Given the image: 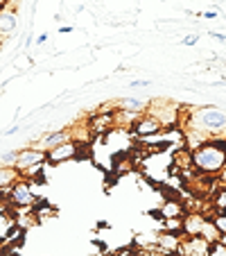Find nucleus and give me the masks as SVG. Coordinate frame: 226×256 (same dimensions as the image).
<instances>
[{"instance_id": "1", "label": "nucleus", "mask_w": 226, "mask_h": 256, "mask_svg": "<svg viewBox=\"0 0 226 256\" xmlns=\"http://www.w3.org/2000/svg\"><path fill=\"white\" fill-rule=\"evenodd\" d=\"M183 130H195L204 134L208 140L211 138H224L226 136V112L222 106L206 104L195 106L193 112H188V120Z\"/></svg>"}, {"instance_id": "2", "label": "nucleus", "mask_w": 226, "mask_h": 256, "mask_svg": "<svg viewBox=\"0 0 226 256\" xmlns=\"http://www.w3.org/2000/svg\"><path fill=\"white\" fill-rule=\"evenodd\" d=\"M190 156H193L195 172L217 177L226 168V136L224 138H211L197 145L195 150H190Z\"/></svg>"}, {"instance_id": "3", "label": "nucleus", "mask_w": 226, "mask_h": 256, "mask_svg": "<svg viewBox=\"0 0 226 256\" xmlns=\"http://www.w3.org/2000/svg\"><path fill=\"white\" fill-rule=\"evenodd\" d=\"M14 168L18 170L23 179H34L45 168V150H41V148H20Z\"/></svg>"}, {"instance_id": "4", "label": "nucleus", "mask_w": 226, "mask_h": 256, "mask_svg": "<svg viewBox=\"0 0 226 256\" xmlns=\"http://www.w3.org/2000/svg\"><path fill=\"white\" fill-rule=\"evenodd\" d=\"M7 204L18 211H25V208H32L36 204V195H34L32 182L29 179L20 177L9 190H7Z\"/></svg>"}, {"instance_id": "5", "label": "nucleus", "mask_w": 226, "mask_h": 256, "mask_svg": "<svg viewBox=\"0 0 226 256\" xmlns=\"http://www.w3.org/2000/svg\"><path fill=\"white\" fill-rule=\"evenodd\" d=\"M82 148H86L84 143H77V140H68V143H61L52 150H45V164L48 166H61L66 161L79 159V152Z\"/></svg>"}, {"instance_id": "6", "label": "nucleus", "mask_w": 226, "mask_h": 256, "mask_svg": "<svg viewBox=\"0 0 226 256\" xmlns=\"http://www.w3.org/2000/svg\"><path fill=\"white\" fill-rule=\"evenodd\" d=\"M163 125H161L156 118H152L149 114H140L134 122H131V134L140 140H147V138H154V136L161 134Z\"/></svg>"}, {"instance_id": "7", "label": "nucleus", "mask_w": 226, "mask_h": 256, "mask_svg": "<svg viewBox=\"0 0 226 256\" xmlns=\"http://www.w3.org/2000/svg\"><path fill=\"white\" fill-rule=\"evenodd\" d=\"M211 254V242L202 236H183L181 245L177 250V256H208Z\"/></svg>"}, {"instance_id": "8", "label": "nucleus", "mask_w": 226, "mask_h": 256, "mask_svg": "<svg viewBox=\"0 0 226 256\" xmlns=\"http://www.w3.org/2000/svg\"><path fill=\"white\" fill-rule=\"evenodd\" d=\"M206 218L208 216H204V213H199V211H188L186 216L181 218L183 236H199V229H202V224H204Z\"/></svg>"}, {"instance_id": "9", "label": "nucleus", "mask_w": 226, "mask_h": 256, "mask_svg": "<svg viewBox=\"0 0 226 256\" xmlns=\"http://www.w3.org/2000/svg\"><path fill=\"white\" fill-rule=\"evenodd\" d=\"M68 140H72V130H50L48 134L41 138V150H52V148H57V145L61 143H68Z\"/></svg>"}, {"instance_id": "10", "label": "nucleus", "mask_w": 226, "mask_h": 256, "mask_svg": "<svg viewBox=\"0 0 226 256\" xmlns=\"http://www.w3.org/2000/svg\"><path fill=\"white\" fill-rule=\"evenodd\" d=\"M18 25V16H16V7H7V10H0V36L5 39Z\"/></svg>"}, {"instance_id": "11", "label": "nucleus", "mask_w": 226, "mask_h": 256, "mask_svg": "<svg viewBox=\"0 0 226 256\" xmlns=\"http://www.w3.org/2000/svg\"><path fill=\"white\" fill-rule=\"evenodd\" d=\"M181 234H172V232H163L156 238V247L163 250V254H177L179 245H181Z\"/></svg>"}, {"instance_id": "12", "label": "nucleus", "mask_w": 226, "mask_h": 256, "mask_svg": "<svg viewBox=\"0 0 226 256\" xmlns=\"http://www.w3.org/2000/svg\"><path fill=\"white\" fill-rule=\"evenodd\" d=\"M20 179V172L11 166H0V190H9Z\"/></svg>"}, {"instance_id": "13", "label": "nucleus", "mask_w": 226, "mask_h": 256, "mask_svg": "<svg viewBox=\"0 0 226 256\" xmlns=\"http://www.w3.org/2000/svg\"><path fill=\"white\" fill-rule=\"evenodd\" d=\"M186 206H183V202H174V200H170V202H163V206H161V216H163V220H168V218H183L186 216Z\"/></svg>"}, {"instance_id": "14", "label": "nucleus", "mask_w": 226, "mask_h": 256, "mask_svg": "<svg viewBox=\"0 0 226 256\" xmlns=\"http://www.w3.org/2000/svg\"><path fill=\"white\" fill-rule=\"evenodd\" d=\"M118 109L140 116V114H143V109H147V102H145V100H136V98H125V100H120Z\"/></svg>"}, {"instance_id": "15", "label": "nucleus", "mask_w": 226, "mask_h": 256, "mask_svg": "<svg viewBox=\"0 0 226 256\" xmlns=\"http://www.w3.org/2000/svg\"><path fill=\"white\" fill-rule=\"evenodd\" d=\"M199 236L204 238V240H208L213 245V242H217L220 240V236L222 234L217 232V227H215V222H213L211 218H206V220H204V224H202V229H199Z\"/></svg>"}, {"instance_id": "16", "label": "nucleus", "mask_w": 226, "mask_h": 256, "mask_svg": "<svg viewBox=\"0 0 226 256\" xmlns=\"http://www.w3.org/2000/svg\"><path fill=\"white\" fill-rule=\"evenodd\" d=\"M213 208L226 211V186H217V190L213 193Z\"/></svg>"}, {"instance_id": "17", "label": "nucleus", "mask_w": 226, "mask_h": 256, "mask_svg": "<svg viewBox=\"0 0 226 256\" xmlns=\"http://www.w3.org/2000/svg\"><path fill=\"white\" fill-rule=\"evenodd\" d=\"M211 220L215 222L217 232H220V234H226V211H217L215 216H211Z\"/></svg>"}, {"instance_id": "18", "label": "nucleus", "mask_w": 226, "mask_h": 256, "mask_svg": "<svg viewBox=\"0 0 226 256\" xmlns=\"http://www.w3.org/2000/svg\"><path fill=\"white\" fill-rule=\"evenodd\" d=\"M16 159H18V148L11 152H5V154H0V166H11V168H14Z\"/></svg>"}, {"instance_id": "19", "label": "nucleus", "mask_w": 226, "mask_h": 256, "mask_svg": "<svg viewBox=\"0 0 226 256\" xmlns=\"http://www.w3.org/2000/svg\"><path fill=\"white\" fill-rule=\"evenodd\" d=\"M208 256H226V245H222L220 240L213 242V245H211V254H208Z\"/></svg>"}, {"instance_id": "20", "label": "nucleus", "mask_w": 226, "mask_h": 256, "mask_svg": "<svg viewBox=\"0 0 226 256\" xmlns=\"http://www.w3.org/2000/svg\"><path fill=\"white\" fill-rule=\"evenodd\" d=\"M197 41H199L197 34H188L186 39H183V46H197Z\"/></svg>"}, {"instance_id": "21", "label": "nucleus", "mask_w": 226, "mask_h": 256, "mask_svg": "<svg viewBox=\"0 0 226 256\" xmlns=\"http://www.w3.org/2000/svg\"><path fill=\"white\" fill-rule=\"evenodd\" d=\"M131 88H143V86H149V80H134V82L129 84Z\"/></svg>"}, {"instance_id": "22", "label": "nucleus", "mask_w": 226, "mask_h": 256, "mask_svg": "<svg viewBox=\"0 0 226 256\" xmlns=\"http://www.w3.org/2000/svg\"><path fill=\"white\" fill-rule=\"evenodd\" d=\"M48 39H50V36H48V34L43 32V34H39V36H36V39H34V41H36V46H43V44H45V41H48Z\"/></svg>"}, {"instance_id": "23", "label": "nucleus", "mask_w": 226, "mask_h": 256, "mask_svg": "<svg viewBox=\"0 0 226 256\" xmlns=\"http://www.w3.org/2000/svg\"><path fill=\"white\" fill-rule=\"evenodd\" d=\"M211 36H213V39H217V41H222V44H226V34H222V32H211Z\"/></svg>"}, {"instance_id": "24", "label": "nucleus", "mask_w": 226, "mask_h": 256, "mask_svg": "<svg viewBox=\"0 0 226 256\" xmlns=\"http://www.w3.org/2000/svg\"><path fill=\"white\" fill-rule=\"evenodd\" d=\"M217 182H220V186H226V168L217 174Z\"/></svg>"}, {"instance_id": "25", "label": "nucleus", "mask_w": 226, "mask_h": 256, "mask_svg": "<svg viewBox=\"0 0 226 256\" xmlns=\"http://www.w3.org/2000/svg\"><path fill=\"white\" fill-rule=\"evenodd\" d=\"M70 32H72L70 25H63V28H59V34H70Z\"/></svg>"}, {"instance_id": "26", "label": "nucleus", "mask_w": 226, "mask_h": 256, "mask_svg": "<svg viewBox=\"0 0 226 256\" xmlns=\"http://www.w3.org/2000/svg\"><path fill=\"white\" fill-rule=\"evenodd\" d=\"M204 18H217V12H204Z\"/></svg>"}, {"instance_id": "27", "label": "nucleus", "mask_w": 226, "mask_h": 256, "mask_svg": "<svg viewBox=\"0 0 226 256\" xmlns=\"http://www.w3.org/2000/svg\"><path fill=\"white\" fill-rule=\"evenodd\" d=\"M11 5V0H0V10H7Z\"/></svg>"}, {"instance_id": "28", "label": "nucleus", "mask_w": 226, "mask_h": 256, "mask_svg": "<svg viewBox=\"0 0 226 256\" xmlns=\"http://www.w3.org/2000/svg\"><path fill=\"white\" fill-rule=\"evenodd\" d=\"M18 130H20V127H16V125H14V127H11V130H7L5 134H7V136H11V134H16V132H18Z\"/></svg>"}, {"instance_id": "29", "label": "nucleus", "mask_w": 226, "mask_h": 256, "mask_svg": "<svg viewBox=\"0 0 226 256\" xmlns=\"http://www.w3.org/2000/svg\"><path fill=\"white\" fill-rule=\"evenodd\" d=\"M220 242H222V245H226V234H222V236H220Z\"/></svg>"}, {"instance_id": "30", "label": "nucleus", "mask_w": 226, "mask_h": 256, "mask_svg": "<svg viewBox=\"0 0 226 256\" xmlns=\"http://www.w3.org/2000/svg\"><path fill=\"white\" fill-rule=\"evenodd\" d=\"M127 256H143V254H129V252H127Z\"/></svg>"}, {"instance_id": "31", "label": "nucleus", "mask_w": 226, "mask_h": 256, "mask_svg": "<svg viewBox=\"0 0 226 256\" xmlns=\"http://www.w3.org/2000/svg\"><path fill=\"white\" fill-rule=\"evenodd\" d=\"M0 48H2V36H0Z\"/></svg>"}, {"instance_id": "32", "label": "nucleus", "mask_w": 226, "mask_h": 256, "mask_svg": "<svg viewBox=\"0 0 226 256\" xmlns=\"http://www.w3.org/2000/svg\"><path fill=\"white\" fill-rule=\"evenodd\" d=\"M0 98H2V93H0Z\"/></svg>"}]
</instances>
